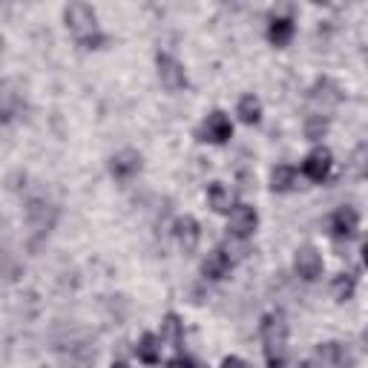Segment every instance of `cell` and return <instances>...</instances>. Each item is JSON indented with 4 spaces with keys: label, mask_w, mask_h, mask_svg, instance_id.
I'll return each mask as SVG.
<instances>
[{
    "label": "cell",
    "mask_w": 368,
    "mask_h": 368,
    "mask_svg": "<svg viewBox=\"0 0 368 368\" xmlns=\"http://www.w3.org/2000/svg\"><path fill=\"white\" fill-rule=\"evenodd\" d=\"M64 21H67V29L75 35V40L81 46H95L101 40L98 18H95V12L84 4V0H72V4L67 6V12H64Z\"/></svg>",
    "instance_id": "cell-1"
},
{
    "label": "cell",
    "mask_w": 368,
    "mask_h": 368,
    "mask_svg": "<svg viewBox=\"0 0 368 368\" xmlns=\"http://www.w3.org/2000/svg\"><path fill=\"white\" fill-rule=\"evenodd\" d=\"M262 345H265L268 362L282 365L285 362V348H288V325L282 313H268L262 320Z\"/></svg>",
    "instance_id": "cell-2"
},
{
    "label": "cell",
    "mask_w": 368,
    "mask_h": 368,
    "mask_svg": "<svg viewBox=\"0 0 368 368\" xmlns=\"http://www.w3.org/2000/svg\"><path fill=\"white\" fill-rule=\"evenodd\" d=\"M256 225H259V216H256V210H253L250 204H239V207L230 210V225H228L230 236L247 239V236L256 230Z\"/></svg>",
    "instance_id": "cell-3"
},
{
    "label": "cell",
    "mask_w": 368,
    "mask_h": 368,
    "mask_svg": "<svg viewBox=\"0 0 368 368\" xmlns=\"http://www.w3.org/2000/svg\"><path fill=\"white\" fill-rule=\"evenodd\" d=\"M201 141H213V144H225L230 135H233V124L225 113H213V116H207V121L201 124L199 130Z\"/></svg>",
    "instance_id": "cell-4"
},
{
    "label": "cell",
    "mask_w": 368,
    "mask_h": 368,
    "mask_svg": "<svg viewBox=\"0 0 368 368\" xmlns=\"http://www.w3.org/2000/svg\"><path fill=\"white\" fill-rule=\"evenodd\" d=\"M159 78H162V84H165L170 92H176V89H182V87L187 84L184 67H182L176 58H170V55H159Z\"/></svg>",
    "instance_id": "cell-5"
},
{
    "label": "cell",
    "mask_w": 368,
    "mask_h": 368,
    "mask_svg": "<svg viewBox=\"0 0 368 368\" xmlns=\"http://www.w3.org/2000/svg\"><path fill=\"white\" fill-rule=\"evenodd\" d=\"M296 274L305 282H313L323 274V256L313 250V247H299L296 250Z\"/></svg>",
    "instance_id": "cell-6"
},
{
    "label": "cell",
    "mask_w": 368,
    "mask_h": 368,
    "mask_svg": "<svg viewBox=\"0 0 368 368\" xmlns=\"http://www.w3.org/2000/svg\"><path fill=\"white\" fill-rule=\"evenodd\" d=\"M302 173H305L311 182H323V179L331 173V152H328L325 147L313 150L308 159H305V165H302Z\"/></svg>",
    "instance_id": "cell-7"
},
{
    "label": "cell",
    "mask_w": 368,
    "mask_h": 368,
    "mask_svg": "<svg viewBox=\"0 0 368 368\" xmlns=\"http://www.w3.org/2000/svg\"><path fill=\"white\" fill-rule=\"evenodd\" d=\"M113 176L116 179H130L141 170V155L133 152V150H121L118 155H113V165H110Z\"/></svg>",
    "instance_id": "cell-8"
},
{
    "label": "cell",
    "mask_w": 368,
    "mask_h": 368,
    "mask_svg": "<svg viewBox=\"0 0 368 368\" xmlns=\"http://www.w3.org/2000/svg\"><path fill=\"white\" fill-rule=\"evenodd\" d=\"M228 271H230V256L222 247H216L213 253L204 259V265H201V274L207 279H222V277H228Z\"/></svg>",
    "instance_id": "cell-9"
},
{
    "label": "cell",
    "mask_w": 368,
    "mask_h": 368,
    "mask_svg": "<svg viewBox=\"0 0 368 368\" xmlns=\"http://www.w3.org/2000/svg\"><path fill=\"white\" fill-rule=\"evenodd\" d=\"M176 239L184 247V253H193L199 247V225H196V219H190V216L179 219L176 222Z\"/></svg>",
    "instance_id": "cell-10"
},
{
    "label": "cell",
    "mask_w": 368,
    "mask_h": 368,
    "mask_svg": "<svg viewBox=\"0 0 368 368\" xmlns=\"http://www.w3.org/2000/svg\"><path fill=\"white\" fill-rule=\"evenodd\" d=\"M207 201H210V207L216 210V213H230V207H233V193L225 187V184H210V190H207Z\"/></svg>",
    "instance_id": "cell-11"
},
{
    "label": "cell",
    "mask_w": 368,
    "mask_h": 368,
    "mask_svg": "<svg viewBox=\"0 0 368 368\" xmlns=\"http://www.w3.org/2000/svg\"><path fill=\"white\" fill-rule=\"evenodd\" d=\"M334 233L337 236H351L357 230V210L354 207H340L334 213Z\"/></svg>",
    "instance_id": "cell-12"
},
{
    "label": "cell",
    "mask_w": 368,
    "mask_h": 368,
    "mask_svg": "<svg viewBox=\"0 0 368 368\" xmlns=\"http://www.w3.org/2000/svg\"><path fill=\"white\" fill-rule=\"evenodd\" d=\"M268 38H271L274 46H288L291 38H294V23L288 18H274L271 29H268Z\"/></svg>",
    "instance_id": "cell-13"
},
{
    "label": "cell",
    "mask_w": 368,
    "mask_h": 368,
    "mask_svg": "<svg viewBox=\"0 0 368 368\" xmlns=\"http://www.w3.org/2000/svg\"><path fill=\"white\" fill-rule=\"evenodd\" d=\"M317 362H328V365H345L351 362V357L337 345V342H328V345H320L317 348V357H313Z\"/></svg>",
    "instance_id": "cell-14"
},
{
    "label": "cell",
    "mask_w": 368,
    "mask_h": 368,
    "mask_svg": "<svg viewBox=\"0 0 368 368\" xmlns=\"http://www.w3.org/2000/svg\"><path fill=\"white\" fill-rule=\"evenodd\" d=\"M182 323H179V317L176 313H167L165 317V323H162V340L167 342V345H173V348H182Z\"/></svg>",
    "instance_id": "cell-15"
},
{
    "label": "cell",
    "mask_w": 368,
    "mask_h": 368,
    "mask_svg": "<svg viewBox=\"0 0 368 368\" xmlns=\"http://www.w3.org/2000/svg\"><path fill=\"white\" fill-rule=\"evenodd\" d=\"M294 184H296V170H294V167L282 165V167H277V170L271 173V187H274L277 193H285V190H291Z\"/></svg>",
    "instance_id": "cell-16"
},
{
    "label": "cell",
    "mask_w": 368,
    "mask_h": 368,
    "mask_svg": "<svg viewBox=\"0 0 368 368\" xmlns=\"http://www.w3.org/2000/svg\"><path fill=\"white\" fill-rule=\"evenodd\" d=\"M239 118H242L245 124H256V121L262 118V107H259V101H256L253 95H245V98L239 101Z\"/></svg>",
    "instance_id": "cell-17"
},
{
    "label": "cell",
    "mask_w": 368,
    "mask_h": 368,
    "mask_svg": "<svg viewBox=\"0 0 368 368\" xmlns=\"http://www.w3.org/2000/svg\"><path fill=\"white\" fill-rule=\"evenodd\" d=\"M313 104H337L340 101V89L331 84V81H320L313 87V95H311Z\"/></svg>",
    "instance_id": "cell-18"
},
{
    "label": "cell",
    "mask_w": 368,
    "mask_h": 368,
    "mask_svg": "<svg viewBox=\"0 0 368 368\" xmlns=\"http://www.w3.org/2000/svg\"><path fill=\"white\" fill-rule=\"evenodd\" d=\"M138 359H141V362H159V359H162V354H159V340H155L152 334H144V337H141Z\"/></svg>",
    "instance_id": "cell-19"
},
{
    "label": "cell",
    "mask_w": 368,
    "mask_h": 368,
    "mask_svg": "<svg viewBox=\"0 0 368 368\" xmlns=\"http://www.w3.org/2000/svg\"><path fill=\"white\" fill-rule=\"evenodd\" d=\"M351 294H354V277H351V274H340L337 282H334V296L342 302V299H348Z\"/></svg>",
    "instance_id": "cell-20"
},
{
    "label": "cell",
    "mask_w": 368,
    "mask_h": 368,
    "mask_svg": "<svg viewBox=\"0 0 368 368\" xmlns=\"http://www.w3.org/2000/svg\"><path fill=\"white\" fill-rule=\"evenodd\" d=\"M325 130H328V121H325L323 116H311L308 124H305V135H308V138H323Z\"/></svg>",
    "instance_id": "cell-21"
},
{
    "label": "cell",
    "mask_w": 368,
    "mask_h": 368,
    "mask_svg": "<svg viewBox=\"0 0 368 368\" xmlns=\"http://www.w3.org/2000/svg\"><path fill=\"white\" fill-rule=\"evenodd\" d=\"M354 170H357L359 176H368V150H365V147L354 152Z\"/></svg>",
    "instance_id": "cell-22"
},
{
    "label": "cell",
    "mask_w": 368,
    "mask_h": 368,
    "mask_svg": "<svg viewBox=\"0 0 368 368\" xmlns=\"http://www.w3.org/2000/svg\"><path fill=\"white\" fill-rule=\"evenodd\" d=\"M362 259H365V265H368V242H365V247H362Z\"/></svg>",
    "instance_id": "cell-23"
},
{
    "label": "cell",
    "mask_w": 368,
    "mask_h": 368,
    "mask_svg": "<svg viewBox=\"0 0 368 368\" xmlns=\"http://www.w3.org/2000/svg\"><path fill=\"white\" fill-rule=\"evenodd\" d=\"M313 4H328V0H313Z\"/></svg>",
    "instance_id": "cell-24"
}]
</instances>
